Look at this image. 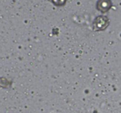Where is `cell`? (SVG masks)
I'll list each match as a JSON object with an SVG mask.
<instances>
[{
	"instance_id": "3",
	"label": "cell",
	"mask_w": 121,
	"mask_h": 113,
	"mask_svg": "<svg viewBox=\"0 0 121 113\" xmlns=\"http://www.w3.org/2000/svg\"><path fill=\"white\" fill-rule=\"evenodd\" d=\"M52 1L55 5H57V6L64 5L66 2V0H52Z\"/></svg>"
},
{
	"instance_id": "1",
	"label": "cell",
	"mask_w": 121,
	"mask_h": 113,
	"mask_svg": "<svg viewBox=\"0 0 121 113\" xmlns=\"http://www.w3.org/2000/svg\"><path fill=\"white\" fill-rule=\"evenodd\" d=\"M109 24V20L106 17H103V16H99L95 20L94 22V28L95 30H103Z\"/></svg>"
},
{
	"instance_id": "2",
	"label": "cell",
	"mask_w": 121,
	"mask_h": 113,
	"mask_svg": "<svg viewBox=\"0 0 121 113\" xmlns=\"http://www.w3.org/2000/svg\"><path fill=\"white\" fill-rule=\"evenodd\" d=\"M111 7L110 0H99L97 3V9L100 12H107Z\"/></svg>"
}]
</instances>
